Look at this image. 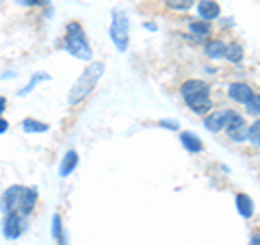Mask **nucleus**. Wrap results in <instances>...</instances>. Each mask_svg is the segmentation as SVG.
<instances>
[{"label": "nucleus", "mask_w": 260, "mask_h": 245, "mask_svg": "<svg viewBox=\"0 0 260 245\" xmlns=\"http://www.w3.org/2000/svg\"><path fill=\"white\" fill-rule=\"evenodd\" d=\"M102 72H104V63H91V65H89L83 74L78 76L74 87H72V91H70V104H78L80 100H85V98L95 89V83L100 80Z\"/></svg>", "instance_id": "f257e3e1"}, {"label": "nucleus", "mask_w": 260, "mask_h": 245, "mask_svg": "<svg viewBox=\"0 0 260 245\" xmlns=\"http://www.w3.org/2000/svg\"><path fill=\"white\" fill-rule=\"evenodd\" d=\"M65 48L76 59H85V61L91 59V46L87 44L85 30L78 22H70L68 28H65Z\"/></svg>", "instance_id": "f03ea898"}, {"label": "nucleus", "mask_w": 260, "mask_h": 245, "mask_svg": "<svg viewBox=\"0 0 260 245\" xmlns=\"http://www.w3.org/2000/svg\"><path fill=\"white\" fill-rule=\"evenodd\" d=\"M111 39L119 52L128 48V18L124 11H113L111 15Z\"/></svg>", "instance_id": "7ed1b4c3"}, {"label": "nucleus", "mask_w": 260, "mask_h": 245, "mask_svg": "<svg viewBox=\"0 0 260 245\" xmlns=\"http://www.w3.org/2000/svg\"><path fill=\"white\" fill-rule=\"evenodd\" d=\"M232 115H234V111H217V113H213V115H208L204 119V126L210 130V133H219V130L228 128Z\"/></svg>", "instance_id": "20e7f679"}, {"label": "nucleus", "mask_w": 260, "mask_h": 245, "mask_svg": "<svg viewBox=\"0 0 260 245\" xmlns=\"http://www.w3.org/2000/svg\"><path fill=\"white\" fill-rule=\"evenodd\" d=\"M184 100L189 104V109L193 113H198V115H204V113L213 109V100H210L208 94H193V96H186Z\"/></svg>", "instance_id": "39448f33"}, {"label": "nucleus", "mask_w": 260, "mask_h": 245, "mask_svg": "<svg viewBox=\"0 0 260 245\" xmlns=\"http://www.w3.org/2000/svg\"><path fill=\"white\" fill-rule=\"evenodd\" d=\"M228 96H230L234 102L245 104L249 98L254 96V89H251V85H247V83H232L230 87H228Z\"/></svg>", "instance_id": "423d86ee"}, {"label": "nucleus", "mask_w": 260, "mask_h": 245, "mask_svg": "<svg viewBox=\"0 0 260 245\" xmlns=\"http://www.w3.org/2000/svg\"><path fill=\"white\" fill-rule=\"evenodd\" d=\"M198 13H200V18L204 22H210V20L219 18L221 9H219V5L215 3V0H200L198 3Z\"/></svg>", "instance_id": "0eeeda50"}, {"label": "nucleus", "mask_w": 260, "mask_h": 245, "mask_svg": "<svg viewBox=\"0 0 260 245\" xmlns=\"http://www.w3.org/2000/svg\"><path fill=\"white\" fill-rule=\"evenodd\" d=\"M22 217L20 213H15V210H11V213H7V219H5V234L11 236V239H15V236L22 234Z\"/></svg>", "instance_id": "6e6552de"}, {"label": "nucleus", "mask_w": 260, "mask_h": 245, "mask_svg": "<svg viewBox=\"0 0 260 245\" xmlns=\"http://www.w3.org/2000/svg\"><path fill=\"white\" fill-rule=\"evenodd\" d=\"M180 94L186 96H193V94H210V87L204 83V80H198V78H189L184 80L182 87H180Z\"/></svg>", "instance_id": "1a4fd4ad"}, {"label": "nucleus", "mask_w": 260, "mask_h": 245, "mask_svg": "<svg viewBox=\"0 0 260 245\" xmlns=\"http://www.w3.org/2000/svg\"><path fill=\"white\" fill-rule=\"evenodd\" d=\"M204 54L213 61L223 59L225 56V42H221V39H210V42H206V46H204Z\"/></svg>", "instance_id": "9d476101"}, {"label": "nucleus", "mask_w": 260, "mask_h": 245, "mask_svg": "<svg viewBox=\"0 0 260 245\" xmlns=\"http://www.w3.org/2000/svg\"><path fill=\"white\" fill-rule=\"evenodd\" d=\"M35 204H37V191H35V189H24L22 195H20V202H18L20 213H22V215L30 213V210L35 208Z\"/></svg>", "instance_id": "9b49d317"}, {"label": "nucleus", "mask_w": 260, "mask_h": 245, "mask_svg": "<svg viewBox=\"0 0 260 245\" xmlns=\"http://www.w3.org/2000/svg\"><path fill=\"white\" fill-rule=\"evenodd\" d=\"M237 210L241 213V217H245V219L254 215V202H251L247 193H237Z\"/></svg>", "instance_id": "f8f14e48"}, {"label": "nucleus", "mask_w": 260, "mask_h": 245, "mask_svg": "<svg viewBox=\"0 0 260 245\" xmlns=\"http://www.w3.org/2000/svg\"><path fill=\"white\" fill-rule=\"evenodd\" d=\"M76 165H78V152H74V150L65 152V157H63V161H61L59 174H61V176H70L72 171H74Z\"/></svg>", "instance_id": "ddd939ff"}, {"label": "nucleus", "mask_w": 260, "mask_h": 245, "mask_svg": "<svg viewBox=\"0 0 260 245\" xmlns=\"http://www.w3.org/2000/svg\"><path fill=\"white\" fill-rule=\"evenodd\" d=\"M213 26H210V22H204V20H191L189 22V33L193 37H208Z\"/></svg>", "instance_id": "4468645a"}, {"label": "nucleus", "mask_w": 260, "mask_h": 245, "mask_svg": "<svg viewBox=\"0 0 260 245\" xmlns=\"http://www.w3.org/2000/svg\"><path fill=\"white\" fill-rule=\"evenodd\" d=\"M180 141H182V145L189 152H202L204 150V145H202V141H200V137L198 135H193V133H182L180 135Z\"/></svg>", "instance_id": "2eb2a0df"}, {"label": "nucleus", "mask_w": 260, "mask_h": 245, "mask_svg": "<svg viewBox=\"0 0 260 245\" xmlns=\"http://www.w3.org/2000/svg\"><path fill=\"white\" fill-rule=\"evenodd\" d=\"M223 59H228L230 63H239L243 59V46L232 42V44H225V56Z\"/></svg>", "instance_id": "dca6fc26"}, {"label": "nucleus", "mask_w": 260, "mask_h": 245, "mask_svg": "<svg viewBox=\"0 0 260 245\" xmlns=\"http://www.w3.org/2000/svg\"><path fill=\"white\" fill-rule=\"evenodd\" d=\"M22 128L26 130V133H44V130H48V124L46 121H39V119H24Z\"/></svg>", "instance_id": "f3484780"}, {"label": "nucleus", "mask_w": 260, "mask_h": 245, "mask_svg": "<svg viewBox=\"0 0 260 245\" xmlns=\"http://www.w3.org/2000/svg\"><path fill=\"white\" fill-rule=\"evenodd\" d=\"M165 5L172 11H189L195 5V0H165Z\"/></svg>", "instance_id": "a211bd4d"}, {"label": "nucleus", "mask_w": 260, "mask_h": 245, "mask_svg": "<svg viewBox=\"0 0 260 245\" xmlns=\"http://www.w3.org/2000/svg\"><path fill=\"white\" fill-rule=\"evenodd\" d=\"M245 137H247V141H249V143H254V145H260V119H256L254 124H251V126L247 128Z\"/></svg>", "instance_id": "6ab92c4d"}, {"label": "nucleus", "mask_w": 260, "mask_h": 245, "mask_svg": "<svg viewBox=\"0 0 260 245\" xmlns=\"http://www.w3.org/2000/svg\"><path fill=\"white\" fill-rule=\"evenodd\" d=\"M245 109H247V113H251V115L260 117V94H254L249 98V100L245 102Z\"/></svg>", "instance_id": "aec40b11"}, {"label": "nucleus", "mask_w": 260, "mask_h": 245, "mask_svg": "<svg viewBox=\"0 0 260 245\" xmlns=\"http://www.w3.org/2000/svg\"><path fill=\"white\" fill-rule=\"evenodd\" d=\"M160 126H162V128H169V130H176V128H178V124H176L174 119H162Z\"/></svg>", "instance_id": "412c9836"}, {"label": "nucleus", "mask_w": 260, "mask_h": 245, "mask_svg": "<svg viewBox=\"0 0 260 245\" xmlns=\"http://www.w3.org/2000/svg\"><path fill=\"white\" fill-rule=\"evenodd\" d=\"M20 5H28V7H32V5H46V0H18Z\"/></svg>", "instance_id": "4be33fe9"}, {"label": "nucleus", "mask_w": 260, "mask_h": 245, "mask_svg": "<svg viewBox=\"0 0 260 245\" xmlns=\"http://www.w3.org/2000/svg\"><path fill=\"white\" fill-rule=\"evenodd\" d=\"M249 245H260V232L251 234V239H249Z\"/></svg>", "instance_id": "5701e85b"}, {"label": "nucleus", "mask_w": 260, "mask_h": 245, "mask_svg": "<svg viewBox=\"0 0 260 245\" xmlns=\"http://www.w3.org/2000/svg\"><path fill=\"white\" fill-rule=\"evenodd\" d=\"M7 128H9V124H7V121H5L3 117H0V133H5Z\"/></svg>", "instance_id": "b1692460"}, {"label": "nucleus", "mask_w": 260, "mask_h": 245, "mask_svg": "<svg viewBox=\"0 0 260 245\" xmlns=\"http://www.w3.org/2000/svg\"><path fill=\"white\" fill-rule=\"evenodd\" d=\"M7 109V100H5V98L3 96H0V113H3Z\"/></svg>", "instance_id": "393cba45"}, {"label": "nucleus", "mask_w": 260, "mask_h": 245, "mask_svg": "<svg viewBox=\"0 0 260 245\" xmlns=\"http://www.w3.org/2000/svg\"><path fill=\"white\" fill-rule=\"evenodd\" d=\"M0 3H3V0H0Z\"/></svg>", "instance_id": "a878e982"}]
</instances>
